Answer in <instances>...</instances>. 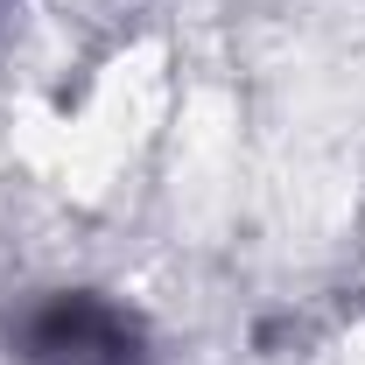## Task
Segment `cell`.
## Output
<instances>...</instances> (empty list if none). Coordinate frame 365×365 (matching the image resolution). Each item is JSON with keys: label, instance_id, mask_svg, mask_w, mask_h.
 <instances>
[{"label": "cell", "instance_id": "obj_1", "mask_svg": "<svg viewBox=\"0 0 365 365\" xmlns=\"http://www.w3.org/2000/svg\"><path fill=\"white\" fill-rule=\"evenodd\" d=\"M21 365H148L140 323L106 295H49L14 330Z\"/></svg>", "mask_w": 365, "mask_h": 365}]
</instances>
